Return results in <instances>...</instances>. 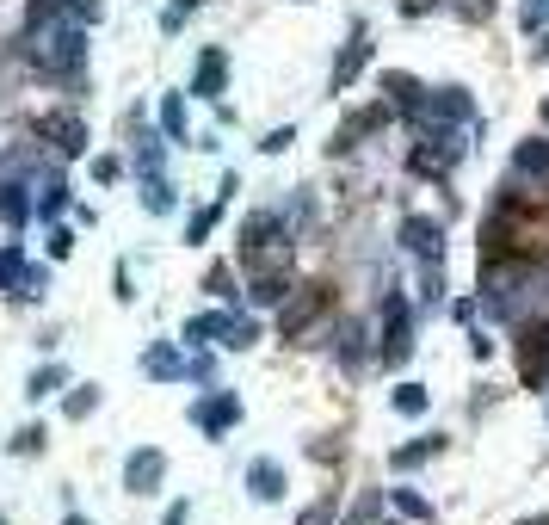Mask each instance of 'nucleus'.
<instances>
[{
	"mask_svg": "<svg viewBox=\"0 0 549 525\" xmlns=\"http://www.w3.org/2000/svg\"><path fill=\"white\" fill-rule=\"evenodd\" d=\"M19 56L38 68L44 81H68V87H75V81H81V68H87V25H75V19L31 25V31H25V44H19Z\"/></svg>",
	"mask_w": 549,
	"mask_h": 525,
	"instance_id": "obj_1",
	"label": "nucleus"
},
{
	"mask_svg": "<svg viewBox=\"0 0 549 525\" xmlns=\"http://www.w3.org/2000/svg\"><path fill=\"white\" fill-rule=\"evenodd\" d=\"M327 309H334V285H321V278H315V285H290V297L278 303V334L284 340H303Z\"/></svg>",
	"mask_w": 549,
	"mask_h": 525,
	"instance_id": "obj_2",
	"label": "nucleus"
},
{
	"mask_svg": "<svg viewBox=\"0 0 549 525\" xmlns=\"http://www.w3.org/2000/svg\"><path fill=\"white\" fill-rule=\"evenodd\" d=\"M31 130H38V143H50L62 161L87 155V118L68 112V105H56V112H38V118H31Z\"/></svg>",
	"mask_w": 549,
	"mask_h": 525,
	"instance_id": "obj_3",
	"label": "nucleus"
},
{
	"mask_svg": "<svg viewBox=\"0 0 549 525\" xmlns=\"http://www.w3.org/2000/svg\"><path fill=\"white\" fill-rule=\"evenodd\" d=\"M408 124L426 136V130H451V124H469V93L463 87H438V93H426L414 112H408Z\"/></svg>",
	"mask_w": 549,
	"mask_h": 525,
	"instance_id": "obj_4",
	"label": "nucleus"
},
{
	"mask_svg": "<svg viewBox=\"0 0 549 525\" xmlns=\"http://www.w3.org/2000/svg\"><path fill=\"white\" fill-rule=\"evenodd\" d=\"M457 161H463V143H457L451 130H426V143L408 155V167H414V173H451Z\"/></svg>",
	"mask_w": 549,
	"mask_h": 525,
	"instance_id": "obj_5",
	"label": "nucleus"
},
{
	"mask_svg": "<svg viewBox=\"0 0 549 525\" xmlns=\"http://www.w3.org/2000/svg\"><path fill=\"white\" fill-rule=\"evenodd\" d=\"M284 217H272V210H253V217L241 223V260H253V254H266V248H284Z\"/></svg>",
	"mask_w": 549,
	"mask_h": 525,
	"instance_id": "obj_6",
	"label": "nucleus"
},
{
	"mask_svg": "<svg viewBox=\"0 0 549 525\" xmlns=\"http://www.w3.org/2000/svg\"><path fill=\"white\" fill-rule=\"evenodd\" d=\"M192 420H198L210 439H216V433H229L235 420H241V396H235V390H216V396H204V402L192 408Z\"/></svg>",
	"mask_w": 549,
	"mask_h": 525,
	"instance_id": "obj_7",
	"label": "nucleus"
},
{
	"mask_svg": "<svg viewBox=\"0 0 549 525\" xmlns=\"http://www.w3.org/2000/svg\"><path fill=\"white\" fill-rule=\"evenodd\" d=\"M383 322H389V328H383V359H389V365H401V359L414 353V334H408V303L389 297V303H383Z\"/></svg>",
	"mask_w": 549,
	"mask_h": 525,
	"instance_id": "obj_8",
	"label": "nucleus"
},
{
	"mask_svg": "<svg viewBox=\"0 0 549 525\" xmlns=\"http://www.w3.org/2000/svg\"><path fill=\"white\" fill-rule=\"evenodd\" d=\"M519 371H525L531 390L549 377V322H531V328H525V340H519Z\"/></svg>",
	"mask_w": 549,
	"mask_h": 525,
	"instance_id": "obj_9",
	"label": "nucleus"
},
{
	"mask_svg": "<svg viewBox=\"0 0 549 525\" xmlns=\"http://www.w3.org/2000/svg\"><path fill=\"white\" fill-rule=\"evenodd\" d=\"M161 476H167V458H161V451H136V458L124 464V488H130V495H155Z\"/></svg>",
	"mask_w": 549,
	"mask_h": 525,
	"instance_id": "obj_10",
	"label": "nucleus"
},
{
	"mask_svg": "<svg viewBox=\"0 0 549 525\" xmlns=\"http://www.w3.org/2000/svg\"><path fill=\"white\" fill-rule=\"evenodd\" d=\"M223 87H229V56L223 50H204L198 56V75H192V93L198 99H223Z\"/></svg>",
	"mask_w": 549,
	"mask_h": 525,
	"instance_id": "obj_11",
	"label": "nucleus"
},
{
	"mask_svg": "<svg viewBox=\"0 0 549 525\" xmlns=\"http://www.w3.org/2000/svg\"><path fill=\"white\" fill-rule=\"evenodd\" d=\"M401 241H408V254H420V260L445 254V229H438L432 217H408V223H401Z\"/></svg>",
	"mask_w": 549,
	"mask_h": 525,
	"instance_id": "obj_12",
	"label": "nucleus"
},
{
	"mask_svg": "<svg viewBox=\"0 0 549 525\" xmlns=\"http://www.w3.org/2000/svg\"><path fill=\"white\" fill-rule=\"evenodd\" d=\"M389 112H395L389 99H383V105H371V112H352V118L340 124V136H334V155H346V149L358 143V136H371V130H383V124H389Z\"/></svg>",
	"mask_w": 549,
	"mask_h": 525,
	"instance_id": "obj_13",
	"label": "nucleus"
},
{
	"mask_svg": "<svg viewBox=\"0 0 549 525\" xmlns=\"http://www.w3.org/2000/svg\"><path fill=\"white\" fill-rule=\"evenodd\" d=\"M247 488H253V501H284V470L272 458H253L247 464Z\"/></svg>",
	"mask_w": 549,
	"mask_h": 525,
	"instance_id": "obj_14",
	"label": "nucleus"
},
{
	"mask_svg": "<svg viewBox=\"0 0 549 525\" xmlns=\"http://www.w3.org/2000/svg\"><path fill=\"white\" fill-rule=\"evenodd\" d=\"M31 217H38V204L25 198V186H19V180H7V186H0V223H7V229H25Z\"/></svg>",
	"mask_w": 549,
	"mask_h": 525,
	"instance_id": "obj_15",
	"label": "nucleus"
},
{
	"mask_svg": "<svg viewBox=\"0 0 549 525\" xmlns=\"http://www.w3.org/2000/svg\"><path fill=\"white\" fill-rule=\"evenodd\" d=\"M383 93H389V105H395V112H401V118H408V112H414V105L426 99V87H420L414 75H395V68H389V75H383Z\"/></svg>",
	"mask_w": 549,
	"mask_h": 525,
	"instance_id": "obj_16",
	"label": "nucleus"
},
{
	"mask_svg": "<svg viewBox=\"0 0 549 525\" xmlns=\"http://www.w3.org/2000/svg\"><path fill=\"white\" fill-rule=\"evenodd\" d=\"M364 62H371V44H364V31H358V38L340 50V62H334V87H340V93L358 81V68H364Z\"/></svg>",
	"mask_w": 549,
	"mask_h": 525,
	"instance_id": "obj_17",
	"label": "nucleus"
},
{
	"mask_svg": "<svg viewBox=\"0 0 549 525\" xmlns=\"http://www.w3.org/2000/svg\"><path fill=\"white\" fill-rule=\"evenodd\" d=\"M247 297L260 303V309H278V303L290 297V278H284V272H253V285H247Z\"/></svg>",
	"mask_w": 549,
	"mask_h": 525,
	"instance_id": "obj_18",
	"label": "nucleus"
},
{
	"mask_svg": "<svg viewBox=\"0 0 549 525\" xmlns=\"http://www.w3.org/2000/svg\"><path fill=\"white\" fill-rule=\"evenodd\" d=\"M229 322H235V315H192V322H186V346H204V340H229Z\"/></svg>",
	"mask_w": 549,
	"mask_h": 525,
	"instance_id": "obj_19",
	"label": "nucleus"
},
{
	"mask_svg": "<svg viewBox=\"0 0 549 525\" xmlns=\"http://www.w3.org/2000/svg\"><path fill=\"white\" fill-rule=\"evenodd\" d=\"M512 167H519V173H537V180H549V143H543V136H531V143H519V155H512Z\"/></svg>",
	"mask_w": 549,
	"mask_h": 525,
	"instance_id": "obj_20",
	"label": "nucleus"
},
{
	"mask_svg": "<svg viewBox=\"0 0 549 525\" xmlns=\"http://www.w3.org/2000/svg\"><path fill=\"white\" fill-rule=\"evenodd\" d=\"M142 371L167 383V377H186V359H179L173 346H149V359H142Z\"/></svg>",
	"mask_w": 549,
	"mask_h": 525,
	"instance_id": "obj_21",
	"label": "nucleus"
},
{
	"mask_svg": "<svg viewBox=\"0 0 549 525\" xmlns=\"http://www.w3.org/2000/svg\"><path fill=\"white\" fill-rule=\"evenodd\" d=\"M25 248H19V241H13V248H0V291H19L25 285Z\"/></svg>",
	"mask_w": 549,
	"mask_h": 525,
	"instance_id": "obj_22",
	"label": "nucleus"
},
{
	"mask_svg": "<svg viewBox=\"0 0 549 525\" xmlns=\"http://www.w3.org/2000/svg\"><path fill=\"white\" fill-rule=\"evenodd\" d=\"M438 451H445V439H414V445L395 451V470H420L426 458H438Z\"/></svg>",
	"mask_w": 549,
	"mask_h": 525,
	"instance_id": "obj_23",
	"label": "nucleus"
},
{
	"mask_svg": "<svg viewBox=\"0 0 549 525\" xmlns=\"http://www.w3.org/2000/svg\"><path fill=\"white\" fill-rule=\"evenodd\" d=\"M161 130L173 136V143H186V99H179V93L161 99Z\"/></svg>",
	"mask_w": 549,
	"mask_h": 525,
	"instance_id": "obj_24",
	"label": "nucleus"
},
{
	"mask_svg": "<svg viewBox=\"0 0 549 525\" xmlns=\"http://www.w3.org/2000/svg\"><path fill=\"white\" fill-rule=\"evenodd\" d=\"M62 210H68V186H62L56 173H50V180H44V198H38V217H44V223H56Z\"/></svg>",
	"mask_w": 549,
	"mask_h": 525,
	"instance_id": "obj_25",
	"label": "nucleus"
},
{
	"mask_svg": "<svg viewBox=\"0 0 549 525\" xmlns=\"http://www.w3.org/2000/svg\"><path fill=\"white\" fill-rule=\"evenodd\" d=\"M445 13L463 25H482V19H494V0H445Z\"/></svg>",
	"mask_w": 549,
	"mask_h": 525,
	"instance_id": "obj_26",
	"label": "nucleus"
},
{
	"mask_svg": "<svg viewBox=\"0 0 549 525\" xmlns=\"http://www.w3.org/2000/svg\"><path fill=\"white\" fill-rule=\"evenodd\" d=\"M142 204H149L155 217H167V210H173V186L161 180V173H155V180H142Z\"/></svg>",
	"mask_w": 549,
	"mask_h": 525,
	"instance_id": "obj_27",
	"label": "nucleus"
},
{
	"mask_svg": "<svg viewBox=\"0 0 549 525\" xmlns=\"http://www.w3.org/2000/svg\"><path fill=\"white\" fill-rule=\"evenodd\" d=\"M136 173H142V180H155V173H161V143H155V136H136Z\"/></svg>",
	"mask_w": 549,
	"mask_h": 525,
	"instance_id": "obj_28",
	"label": "nucleus"
},
{
	"mask_svg": "<svg viewBox=\"0 0 549 525\" xmlns=\"http://www.w3.org/2000/svg\"><path fill=\"white\" fill-rule=\"evenodd\" d=\"M253 340H260V322H253V315H235V322H229V340H223V346H235V353H247Z\"/></svg>",
	"mask_w": 549,
	"mask_h": 525,
	"instance_id": "obj_29",
	"label": "nucleus"
},
{
	"mask_svg": "<svg viewBox=\"0 0 549 525\" xmlns=\"http://www.w3.org/2000/svg\"><path fill=\"white\" fill-rule=\"evenodd\" d=\"M93 408H99V390H93V383H81V390L62 402V414H68V420H87Z\"/></svg>",
	"mask_w": 549,
	"mask_h": 525,
	"instance_id": "obj_30",
	"label": "nucleus"
},
{
	"mask_svg": "<svg viewBox=\"0 0 549 525\" xmlns=\"http://www.w3.org/2000/svg\"><path fill=\"white\" fill-rule=\"evenodd\" d=\"M50 390H62V365L31 371V383H25V396H31V402H38V396H50Z\"/></svg>",
	"mask_w": 549,
	"mask_h": 525,
	"instance_id": "obj_31",
	"label": "nucleus"
},
{
	"mask_svg": "<svg viewBox=\"0 0 549 525\" xmlns=\"http://www.w3.org/2000/svg\"><path fill=\"white\" fill-rule=\"evenodd\" d=\"M358 359H364V328L346 322V328H340V365H358Z\"/></svg>",
	"mask_w": 549,
	"mask_h": 525,
	"instance_id": "obj_32",
	"label": "nucleus"
},
{
	"mask_svg": "<svg viewBox=\"0 0 549 525\" xmlns=\"http://www.w3.org/2000/svg\"><path fill=\"white\" fill-rule=\"evenodd\" d=\"M31 25H50V19H68V0H25Z\"/></svg>",
	"mask_w": 549,
	"mask_h": 525,
	"instance_id": "obj_33",
	"label": "nucleus"
},
{
	"mask_svg": "<svg viewBox=\"0 0 549 525\" xmlns=\"http://www.w3.org/2000/svg\"><path fill=\"white\" fill-rule=\"evenodd\" d=\"M395 414H426V390L420 383H401L395 390Z\"/></svg>",
	"mask_w": 549,
	"mask_h": 525,
	"instance_id": "obj_34",
	"label": "nucleus"
},
{
	"mask_svg": "<svg viewBox=\"0 0 549 525\" xmlns=\"http://www.w3.org/2000/svg\"><path fill=\"white\" fill-rule=\"evenodd\" d=\"M204 291H210V297H235V272H229V266H210V272H204Z\"/></svg>",
	"mask_w": 549,
	"mask_h": 525,
	"instance_id": "obj_35",
	"label": "nucleus"
},
{
	"mask_svg": "<svg viewBox=\"0 0 549 525\" xmlns=\"http://www.w3.org/2000/svg\"><path fill=\"white\" fill-rule=\"evenodd\" d=\"M395 507H401V513H408V519H420V525L432 519V507H426V501L414 495V488H395Z\"/></svg>",
	"mask_w": 549,
	"mask_h": 525,
	"instance_id": "obj_36",
	"label": "nucleus"
},
{
	"mask_svg": "<svg viewBox=\"0 0 549 525\" xmlns=\"http://www.w3.org/2000/svg\"><path fill=\"white\" fill-rule=\"evenodd\" d=\"M44 439H50L44 427H19L13 433V451H19V458H31V451H44Z\"/></svg>",
	"mask_w": 549,
	"mask_h": 525,
	"instance_id": "obj_37",
	"label": "nucleus"
},
{
	"mask_svg": "<svg viewBox=\"0 0 549 525\" xmlns=\"http://www.w3.org/2000/svg\"><path fill=\"white\" fill-rule=\"evenodd\" d=\"M519 25H525V31H543V25H549V0H525V7H519Z\"/></svg>",
	"mask_w": 549,
	"mask_h": 525,
	"instance_id": "obj_38",
	"label": "nucleus"
},
{
	"mask_svg": "<svg viewBox=\"0 0 549 525\" xmlns=\"http://www.w3.org/2000/svg\"><path fill=\"white\" fill-rule=\"evenodd\" d=\"M50 291V266H25V285H19V297H44Z\"/></svg>",
	"mask_w": 549,
	"mask_h": 525,
	"instance_id": "obj_39",
	"label": "nucleus"
},
{
	"mask_svg": "<svg viewBox=\"0 0 549 525\" xmlns=\"http://www.w3.org/2000/svg\"><path fill=\"white\" fill-rule=\"evenodd\" d=\"M68 19H75V25H99L105 7H99V0H68Z\"/></svg>",
	"mask_w": 549,
	"mask_h": 525,
	"instance_id": "obj_40",
	"label": "nucleus"
},
{
	"mask_svg": "<svg viewBox=\"0 0 549 525\" xmlns=\"http://www.w3.org/2000/svg\"><path fill=\"white\" fill-rule=\"evenodd\" d=\"M68 254H75V229H50V260H68Z\"/></svg>",
	"mask_w": 549,
	"mask_h": 525,
	"instance_id": "obj_41",
	"label": "nucleus"
},
{
	"mask_svg": "<svg viewBox=\"0 0 549 525\" xmlns=\"http://www.w3.org/2000/svg\"><path fill=\"white\" fill-rule=\"evenodd\" d=\"M297 525H334V501H315V507H309Z\"/></svg>",
	"mask_w": 549,
	"mask_h": 525,
	"instance_id": "obj_42",
	"label": "nucleus"
},
{
	"mask_svg": "<svg viewBox=\"0 0 549 525\" xmlns=\"http://www.w3.org/2000/svg\"><path fill=\"white\" fill-rule=\"evenodd\" d=\"M118 173H124V167H118L112 155H99V161H93V180H99V186H112V180H118Z\"/></svg>",
	"mask_w": 549,
	"mask_h": 525,
	"instance_id": "obj_43",
	"label": "nucleus"
},
{
	"mask_svg": "<svg viewBox=\"0 0 549 525\" xmlns=\"http://www.w3.org/2000/svg\"><path fill=\"white\" fill-rule=\"evenodd\" d=\"M290 143H297V130H272V136H266V143H260V149H266V155H284Z\"/></svg>",
	"mask_w": 549,
	"mask_h": 525,
	"instance_id": "obj_44",
	"label": "nucleus"
},
{
	"mask_svg": "<svg viewBox=\"0 0 549 525\" xmlns=\"http://www.w3.org/2000/svg\"><path fill=\"white\" fill-rule=\"evenodd\" d=\"M432 7H445V0H401V13H408V19H420V13H432Z\"/></svg>",
	"mask_w": 549,
	"mask_h": 525,
	"instance_id": "obj_45",
	"label": "nucleus"
},
{
	"mask_svg": "<svg viewBox=\"0 0 549 525\" xmlns=\"http://www.w3.org/2000/svg\"><path fill=\"white\" fill-rule=\"evenodd\" d=\"M364 519H377V495H364V501L352 507V525H364Z\"/></svg>",
	"mask_w": 549,
	"mask_h": 525,
	"instance_id": "obj_46",
	"label": "nucleus"
},
{
	"mask_svg": "<svg viewBox=\"0 0 549 525\" xmlns=\"http://www.w3.org/2000/svg\"><path fill=\"white\" fill-rule=\"evenodd\" d=\"M198 7H204V0H173L167 13H179V19H186V13H198Z\"/></svg>",
	"mask_w": 549,
	"mask_h": 525,
	"instance_id": "obj_47",
	"label": "nucleus"
},
{
	"mask_svg": "<svg viewBox=\"0 0 549 525\" xmlns=\"http://www.w3.org/2000/svg\"><path fill=\"white\" fill-rule=\"evenodd\" d=\"M161 525H186V501H179V507H167V519Z\"/></svg>",
	"mask_w": 549,
	"mask_h": 525,
	"instance_id": "obj_48",
	"label": "nucleus"
},
{
	"mask_svg": "<svg viewBox=\"0 0 549 525\" xmlns=\"http://www.w3.org/2000/svg\"><path fill=\"white\" fill-rule=\"evenodd\" d=\"M531 56H537V62H549V31H543V44H537V50H531Z\"/></svg>",
	"mask_w": 549,
	"mask_h": 525,
	"instance_id": "obj_49",
	"label": "nucleus"
},
{
	"mask_svg": "<svg viewBox=\"0 0 549 525\" xmlns=\"http://www.w3.org/2000/svg\"><path fill=\"white\" fill-rule=\"evenodd\" d=\"M68 525H93V519H81V513H68Z\"/></svg>",
	"mask_w": 549,
	"mask_h": 525,
	"instance_id": "obj_50",
	"label": "nucleus"
},
{
	"mask_svg": "<svg viewBox=\"0 0 549 525\" xmlns=\"http://www.w3.org/2000/svg\"><path fill=\"white\" fill-rule=\"evenodd\" d=\"M543 124H549V105H543Z\"/></svg>",
	"mask_w": 549,
	"mask_h": 525,
	"instance_id": "obj_51",
	"label": "nucleus"
}]
</instances>
